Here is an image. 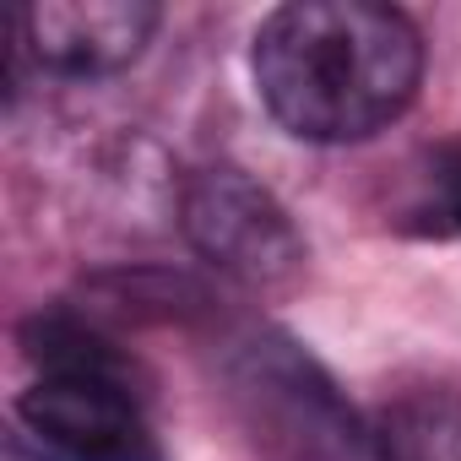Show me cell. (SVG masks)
<instances>
[{
	"label": "cell",
	"mask_w": 461,
	"mask_h": 461,
	"mask_svg": "<svg viewBox=\"0 0 461 461\" xmlns=\"http://www.w3.org/2000/svg\"><path fill=\"white\" fill-rule=\"evenodd\" d=\"M418 28L369 0L277 6L256 33L261 104L299 141L348 147L380 136L418 98Z\"/></svg>",
	"instance_id": "6da1fadb"
},
{
	"label": "cell",
	"mask_w": 461,
	"mask_h": 461,
	"mask_svg": "<svg viewBox=\"0 0 461 461\" xmlns=\"http://www.w3.org/2000/svg\"><path fill=\"white\" fill-rule=\"evenodd\" d=\"M228 396L272 461H375L369 423L288 337L261 331L228 358Z\"/></svg>",
	"instance_id": "3957f363"
},
{
	"label": "cell",
	"mask_w": 461,
	"mask_h": 461,
	"mask_svg": "<svg viewBox=\"0 0 461 461\" xmlns=\"http://www.w3.org/2000/svg\"><path fill=\"white\" fill-rule=\"evenodd\" d=\"M158 28L147 0H33L17 12L12 55L44 77L93 82L125 71Z\"/></svg>",
	"instance_id": "5b68a950"
},
{
	"label": "cell",
	"mask_w": 461,
	"mask_h": 461,
	"mask_svg": "<svg viewBox=\"0 0 461 461\" xmlns=\"http://www.w3.org/2000/svg\"><path fill=\"white\" fill-rule=\"evenodd\" d=\"M23 342L33 385L23 391L17 418L44 461H163L125 353L71 315H39Z\"/></svg>",
	"instance_id": "7a4b0ae2"
},
{
	"label": "cell",
	"mask_w": 461,
	"mask_h": 461,
	"mask_svg": "<svg viewBox=\"0 0 461 461\" xmlns=\"http://www.w3.org/2000/svg\"><path fill=\"white\" fill-rule=\"evenodd\" d=\"M418 234L461 240V147H445L429 158V174L418 179V201L407 206Z\"/></svg>",
	"instance_id": "52a82bcc"
},
{
	"label": "cell",
	"mask_w": 461,
	"mask_h": 461,
	"mask_svg": "<svg viewBox=\"0 0 461 461\" xmlns=\"http://www.w3.org/2000/svg\"><path fill=\"white\" fill-rule=\"evenodd\" d=\"M185 234L217 272L240 283H283L304 261L288 212L245 168H206L190 179Z\"/></svg>",
	"instance_id": "277c9868"
},
{
	"label": "cell",
	"mask_w": 461,
	"mask_h": 461,
	"mask_svg": "<svg viewBox=\"0 0 461 461\" xmlns=\"http://www.w3.org/2000/svg\"><path fill=\"white\" fill-rule=\"evenodd\" d=\"M375 461H461V396L456 391H407L375 423Z\"/></svg>",
	"instance_id": "8992f818"
}]
</instances>
